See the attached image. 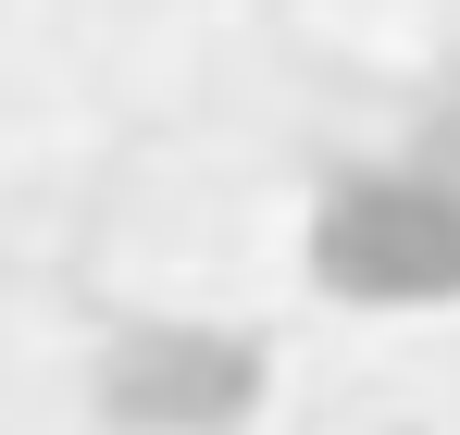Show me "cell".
Segmentation results:
<instances>
[{
  "instance_id": "1",
  "label": "cell",
  "mask_w": 460,
  "mask_h": 435,
  "mask_svg": "<svg viewBox=\"0 0 460 435\" xmlns=\"http://www.w3.org/2000/svg\"><path fill=\"white\" fill-rule=\"evenodd\" d=\"M311 274L336 298H361V311H436V298H460V174H423V162L349 174L311 212Z\"/></svg>"
}]
</instances>
